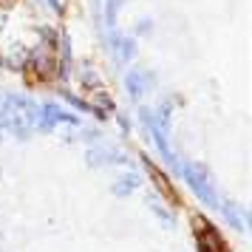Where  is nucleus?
Masks as SVG:
<instances>
[{
    "label": "nucleus",
    "mask_w": 252,
    "mask_h": 252,
    "mask_svg": "<svg viewBox=\"0 0 252 252\" xmlns=\"http://www.w3.org/2000/svg\"><path fill=\"white\" fill-rule=\"evenodd\" d=\"M32 65H34V71L40 74V77H54L57 74V60H54V54H51V48H37L34 57H32Z\"/></svg>",
    "instance_id": "nucleus-4"
},
{
    "label": "nucleus",
    "mask_w": 252,
    "mask_h": 252,
    "mask_svg": "<svg viewBox=\"0 0 252 252\" xmlns=\"http://www.w3.org/2000/svg\"><path fill=\"white\" fill-rule=\"evenodd\" d=\"M142 119H145V125H148V130H150V136H153V142H156V148L161 150V156L170 161V164H176V156H173V150H170V145H167V133L161 130L153 119H150L148 114H142Z\"/></svg>",
    "instance_id": "nucleus-6"
},
{
    "label": "nucleus",
    "mask_w": 252,
    "mask_h": 252,
    "mask_svg": "<svg viewBox=\"0 0 252 252\" xmlns=\"http://www.w3.org/2000/svg\"><path fill=\"white\" fill-rule=\"evenodd\" d=\"M63 96H65V99H68V102L74 105V108H80V111H91V105L82 102L80 96H74V94H68V91H63Z\"/></svg>",
    "instance_id": "nucleus-13"
},
{
    "label": "nucleus",
    "mask_w": 252,
    "mask_h": 252,
    "mask_svg": "<svg viewBox=\"0 0 252 252\" xmlns=\"http://www.w3.org/2000/svg\"><path fill=\"white\" fill-rule=\"evenodd\" d=\"M46 3L51 6V9H54V12H60V3H57V0H46Z\"/></svg>",
    "instance_id": "nucleus-14"
},
{
    "label": "nucleus",
    "mask_w": 252,
    "mask_h": 252,
    "mask_svg": "<svg viewBox=\"0 0 252 252\" xmlns=\"http://www.w3.org/2000/svg\"><path fill=\"white\" fill-rule=\"evenodd\" d=\"M176 167H179V173L184 176V182L193 187V193L198 195L204 204H210V207L221 204V201H218L216 187H213V182H210V173H207V167L193 164V161H184V164H176Z\"/></svg>",
    "instance_id": "nucleus-2"
},
{
    "label": "nucleus",
    "mask_w": 252,
    "mask_h": 252,
    "mask_svg": "<svg viewBox=\"0 0 252 252\" xmlns=\"http://www.w3.org/2000/svg\"><path fill=\"white\" fill-rule=\"evenodd\" d=\"M150 207H153V213H156L159 218H164V224H173V216H170V213H167V210H164V207L159 204V201H156V198H150Z\"/></svg>",
    "instance_id": "nucleus-12"
},
{
    "label": "nucleus",
    "mask_w": 252,
    "mask_h": 252,
    "mask_svg": "<svg viewBox=\"0 0 252 252\" xmlns=\"http://www.w3.org/2000/svg\"><path fill=\"white\" fill-rule=\"evenodd\" d=\"M145 82H148V77H145V74H139V71H130V74H127V80H125L127 94H130L133 99H139V96L145 94Z\"/></svg>",
    "instance_id": "nucleus-8"
},
{
    "label": "nucleus",
    "mask_w": 252,
    "mask_h": 252,
    "mask_svg": "<svg viewBox=\"0 0 252 252\" xmlns=\"http://www.w3.org/2000/svg\"><path fill=\"white\" fill-rule=\"evenodd\" d=\"M193 224H195V238H198V252H227L224 238L216 232V227H210V221L195 216Z\"/></svg>",
    "instance_id": "nucleus-3"
},
{
    "label": "nucleus",
    "mask_w": 252,
    "mask_h": 252,
    "mask_svg": "<svg viewBox=\"0 0 252 252\" xmlns=\"http://www.w3.org/2000/svg\"><path fill=\"white\" fill-rule=\"evenodd\" d=\"M57 122H74V116L60 111L57 105H46L43 111H37V125L43 127V130H51Z\"/></svg>",
    "instance_id": "nucleus-5"
},
{
    "label": "nucleus",
    "mask_w": 252,
    "mask_h": 252,
    "mask_svg": "<svg viewBox=\"0 0 252 252\" xmlns=\"http://www.w3.org/2000/svg\"><path fill=\"white\" fill-rule=\"evenodd\" d=\"M221 213H224V218H227V221H229V224H232L235 229H241V227H244V218H241L238 207L232 204V201H229V204H221Z\"/></svg>",
    "instance_id": "nucleus-9"
},
{
    "label": "nucleus",
    "mask_w": 252,
    "mask_h": 252,
    "mask_svg": "<svg viewBox=\"0 0 252 252\" xmlns=\"http://www.w3.org/2000/svg\"><path fill=\"white\" fill-rule=\"evenodd\" d=\"M116 51H119V57L122 60H133L136 46H133V40H119V43H116Z\"/></svg>",
    "instance_id": "nucleus-11"
},
{
    "label": "nucleus",
    "mask_w": 252,
    "mask_h": 252,
    "mask_svg": "<svg viewBox=\"0 0 252 252\" xmlns=\"http://www.w3.org/2000/svg\"><path fill=\"white\" fill-rule=\"evenodd\" d=\"M145 167H148V173H150V179H153V184H156V187H159L161 193H164L167 198H170V201H176V190L170 187V182H167V176L156 170V164H150L148 159H145Z\"/></svg>",
    "instance_id": "nucleus-7"
},
{
    "label": "nucleus",
    "mask_w": 252,
    "mask_h": 252,
    "mask_svg": "<svg viewBox=\"0 0 252 252\" xmlns=\"http://www.w3.org/2000/svg\"><path fill=\"white\" fill-rule=\"evenodd\" d=\"M136 187H139V179H136V176H122V182L114 184V193H116V195H127V193H133Z\"/></svg>",
    "instance_id": "nucleus-10"
},
{
    "label": "nucleus",
    "mask_w": 252,
    "mask_h": 252,
    "mask_svg": "<svg viewBox=\"0 0 252 252\" xmlns=\"http://www.w3.org/2000/svg\"><path fill=\"white\" fill-rule=\"evenodd\" d=\"M0 122L9 127L14 136L23 139L37 125V105L32 99H26V96H6L3 111H0Z\"/></svg>",
    "instance_id": "nucleus-1"
},
{
    "label": "nucleus",
    "mask_w": 252,
    "mask_h": 252,
    "mask_svg": "<svg viewBox=\"0 0 252 252\" xmlns=\"http://www.w3.org/2000/svg\"><path fill=\"white\" fill-rule=\"evenodd\" d=\"M0 3H14V0H0Z\"/></svg>",
    "instance_id": "nucleus-15"
}]
</instances>
